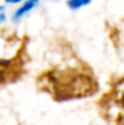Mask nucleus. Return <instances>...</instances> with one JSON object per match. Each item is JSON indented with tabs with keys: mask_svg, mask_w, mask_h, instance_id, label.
Wrapping results in <instances>:
<instances>
[{
	"mask_svg": "<svg viewBox=\"0 0 124 125\" xmlns=\"http://www.w3.org/2000/svg\"><path fill=\"white\" fill-rule=\"evenodd\" d=\"M40 85L57 100L75 99L95 92V80L85 68L66 67L44 73Z\"/></svg>",
	"mask_w": 124,
	"mask_h": 125,
	"instance_id": "obj_1",
	"label": "nucleus"
},
{
	"mask_svg": "<svg viewBox=\"0 0 124 125\" xmlns=\"http://www.w3.org/2000/svg\"><path fill=\"white\" fill-rule=\"evenodd\" d=\"M105 108L107 115L116 121V125H124V88L115 91L108 96Z\"/></svg>",
	"mask_w": 124,
	"mask_h": 125,
	"instance_id": "obj_2",
	"label": "nucleus"
},
{
	"mask_svg": "<svg viewBox=\"0 0 124 125\" xmlns=\"http://www.w3.org/2000/svg\"><path fill=\"white\" fill-rule=\"evenodd\" d=\"M36 3H37V0H28V1L23 5V7H20L19 10L16 11V13H15V19H19V17H22L24 13H27L31 8L35 7V4H36Z\"/></svg>",
	"mask_w": 124,
	"mask_h": 125,
	"instance_id": "obj_3",
	"label": "nucleus"
},
{
	"mask_svg": "<svg viewBox=\"0 0 124 125\" xmlns=\"http://www.w3.org/2000/svg\"><path fill=\"white\" fill-rule=\"evenodd\" d=\"M90 3V0H69L68 1V5L72 10H78V8L83 7V5L88 4Z\"/></svg>",
	"mask_w": 124,
	"mask_h": 125,
	"instance_id": "obj_4",
	"label": "nucleus"
},
{
	"mask_svg": "<svg viewBox=\"0 0 124 125\" xmlns=\"http://www.w3.org/2000/svg\"><path fill=\"white\" fill-rule=\"evenodd\" d=\"M4 17H5V15H4V8L0 7V21H3V20H4Z\"/></svg>",
	"mask_w": 124,
	"mask_h": 125,
	"instance_id": "obj_5",
	"label": "nucleus"
},
{
	"mask_svg": "<svg viewBox=\"0 0 124 125\" xmlns=\"http://www.w3.org/2000/svg\"><path fill=\"white\" fill-rule=\"evenodd\" d=\"M7 3H10V4H16V3H20L23 1V0H5Z\"/></svg>",
	"mask_w": 124,
	"mask_h": 125,
	"instance_id": "obj_6",
	"label": "nucleus"
}]
</instances>
